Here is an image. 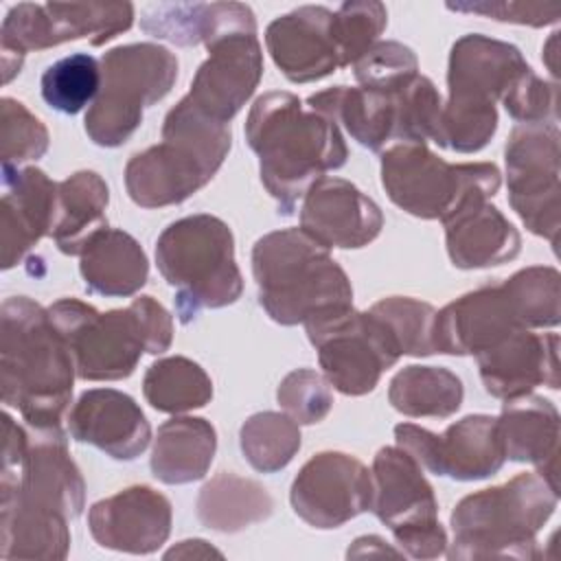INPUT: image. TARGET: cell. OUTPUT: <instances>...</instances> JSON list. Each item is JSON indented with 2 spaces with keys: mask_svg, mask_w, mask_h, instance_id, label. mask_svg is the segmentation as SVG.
<instances>
[{
  "mask_svg": "<svg viewBox=\"0 0 561 561\" xmlns=\"http://www.w3.org/2000/svg\"><path fill=\"white\" fill-rule=\"evenodd\" d=\"M353 66L359 85L377 92H394L419 75L414 50L401 42H377Z\"/></svg>",
  "mask_w": 561,
  "mask_h": 561,
  "instance_id": "41",
  "label": "cell"
},
{
  "mask_svg": "<svg viewBox=\"0 0 561 561\" xmlns=\"http://www.w3.org/2000/svg\"><path fill=\"white\" fill-rule=\"evenodd\" d=\"M559 502L537 471L465 495L451 511L449 559H537V533Z\"/></svg>",
  "mask_w": 561,
  "mask_h": 561,
  "instance_id": "5",
  "label": "cell"
},
{
  "mask_svg": "<svg viewBox=\"0 0 561 561\" xmlns=\"http://www.w3.org/2000/svg\"><path fill=\"white\" fill-rule=\"evenodd\" d=\"M500 175L493 162L449 164L427 142H394L381 153V186L392 204L419 219L447 221L465 204L493 197Z\"/></svg>",
  "mask_w": 561,
  "mask_h": 561,
  "instance_id": "9",
  "label": "cell"
},
{
  "mask_svg": "<svg viewBox=\"0 0 561 561\" xmlns=\"http://www.w3.org/2000/svg\"><path fill=\"white\" fill-rule=\"evenodd\" d=\"M66 421L75 440L94 445L114 460L138 458L151 440V427L140 405L114 388L85 390Z\"/></svg>",
  "mask_w": 561,
  "mask_h": 561,
  "instance_id": "24",
  "label": "cell"
},
{
  "mask_svg": "<svg viewBox=\"0 0 561 561\" xmlns=\"http://www.w3.org/2000/svg\"><path fill=\"white\" fill-rule=\"evenodd\" d=\"M522 329H552L561 320V276L557 267L530 265L502 280Z\"/></svg>",
  "mask_w": 561,
  "mask_h": 561,
  "instance_id": "37",
  "label": "cell"
},
{
  "mask_svg": "<svg viewBox=\"0 0 561 561\" xmlns=\"http://www.w3.org/2000/svg\"><path fill=\"white\" fill-rule=\"evenodd\" d=\"M156 263L175 289V311L182 324L204 309L232 305L243 291L232 232L226 221L208 213L167 226L156 241Z\"/></svg>",
  "mask_w": 561,
  "mask_h": 561,
  "instance_id": "8",
  "label": "cell"
},
{
  "mask_svg": "<svg viewBox=\"0 0 561 561\" xmlns=\"http://www.w3.org/2000/svg\"><path fill=\"white\" fill-rule=\"evenodd\" d=\"M107 184L96 171H77L57 182V206L50 237L59 252L79 256L88 241L107 228Z\"/></svg>",
  "mask_w": 561,
  "mask_h": 561,
  "instance_id": "31",
  "label": "cell"
},
{
  "mask_svg": "<svg viewBox=\"0 0 561 561\" xmlns=\"http://www.w3.org/2000/svg\"><path fill=\"white\" fill-rule=\"evenodd\" d=\"M331 22V9L305 4L265 28L267 53L291 83L320 81L340 68Z\"/></svg>",
  "mask_w": 561,
  "mask_h": 561,
  "instance_id": "22",
  "label": "cell"
},
{
  "mask_svg": "<svg viewBox=\"0 0 561 561\" xmlns=\"http://www.w3.org/2000/svg\"><path fill=\"white\" fill-rule=\"evenodd\" d=\"M88 528L103 548L149 554L171 533V502L147 484L123 489L94 502L88 511Z\"/></svg>",
  "mask_w": 561,
  "mask_h": 561,
  "instance_id": "19",
  "label": "cell"
},
{
  "mask_svg": "<svg viewBox=\"0 0 561 561\" xmlns=\"http://www.w3.org/2000/svg\"><path fill=\"white\" fill-rule=\"evenodd\" d=\"M245 138L259 156L261 182L276 199L278 213L291 215L309 186L346 162L348 149L340 127L305 110L291 92H265L250 107Z\"/></svg>",
  "mask_w": 561,
  "mask_h": 561,
  "instance_id": "1",
  "label": "cell"
},
{
  "mask_svg": "<svg viewBox=\"0 0 561 561\" xmlns=\"http://www.w3.org/2000/svg\"><path fill=\"white\" fill-rule=\"evenodd\" d=\"M401 90V88H399ZM399 90L377 92L366 88L335 85L307 99L309 110L327 116L370 151H381L401 138Z\"/></svg>",
  "mask_w": 561,
  "mask_h": 561,
  "instance_id": "27",
  "label": "cell"
},
{
  "mask_svg": "<svg viewBox=\"0 0 561 561\" xmlns=\"http://www.w3.org/2000/svg\"><path fill=\"white\" fill-rule=\"evenodd\" d=\"M449 11L458 13H478L484 18H493L500 22L528 24V26H546L554 24L561 18V7L557 4H535V2H447Z\"/></svg>",
  "mask_w": 561,
  "mask_h": 561,
  "instance_id": "45",
  "label": "cell"
},
{
  "mask_svg": "<svg viewBox=\"0 0 561 561\" xmlns=\"http://www.w3.org/2000/svg\"><path fill=\"white\" fill-rule=\"evenodd\" d=\"M140 28L178 46L208 48L232 33H256V20L241 2H162L145 9Z\"/></svg>",
  "mask_w": 561,
  "mask_h": 561,
  "instance_id": "25",
  "label": "cell"
},
{
  "mask_svg": "<svg viewBox=\"0 0 561 561\" xmlns=\"http://www.w3.org/2000/svg\"><path fill=\"white\" fill-rule=\"evenodd\" d=\"M276 399L285 414H289L298 425L320 423L333 405L329 379L311 368H296L287 373L278 383Z\"/></svg>",
  "mask_w": 561,
  "mask_h": 561,
  "instance_id": "43",
  "label": "cell"
},
{
  "mask_svg": "<svg viewBox=\"0 0 561 561\" xmlns=\"http://www.w3.org/2000/svg\"><path fill=\"white\" fill-rule=\"evenodd\" d=\"M134 22L131 2H20L9 9L2 28V81L22 68L28 50H44L75 39L103 46Z\"/></svg>",
  "mask_w": 561,
  "mask_h": 561,
  "instance_id": "12",
  "label": "cell"
},
{
  "mask_svg": "<svg viewBox=\"0 0 561 561\" xmlns=\"http://www.w3.org/2000/svg\"><path fill=\"white\" fill-rule=\"evenodd\" d=\"M465 388L458 375L443 366H405L388 388L390 405L405 416L447 419L460 410Z\"/></svg>",
  "mask_w": 561,
  "mask_h": 561,
  "instance_id": "33",
  "label": "cell"
},
{
  "mask_svg": "<svg viewBox=\"0 0 561 561\" xmlns=\"http://www.w3.org/2000/svg\"><path fill=\"white\" fill-rule=\"evenodd\" d=\"M48 313L70 348L77 377L85 381L125 379L142 353L160 355L173 342V318L153 296L105 313L83 300L59 298Z\"/></svg>",
  "mask_w": 561,
  "mask_h": 561,
  "instance_id": "3",
  "label": "cell"
},
{
  "mask_svg": "<svg viewBox=\"0 0 561 561\" xmlns=\"http://www.w3.org/2000/svg\"><path fill=\"white\" fill-rule=\"evenodd\" d=\"M230 145V125L213 123L178 103L164 116L162 140L127 162L125 188L142 208L182 204L213 180Z\"/></svg>",
  "mask_w": 561,
  "mask_h": 561,
  "instance_id": "6",
  "label": "cell"
},
{
  "mask_svg": "<svg viewBox=\"0 0 561 561\" xmlns=\"http://www.w3.org/2000/svg\"><path fill=\"white\" fill-rule=\"evenodd\" d=\"M147 403L167 414H182L204 408L213 399V381L206 370L182 355L153 362L142 379Z\"/></svg>",
  "mask_w": 561,
  "mask_h": 561,
  "instance_id": "35",
  "label": "cell"
},
{
  "mask_svg": "<svg viewBox=\"0 0 561 561\" xmlns=\"http://www.w3.org/2000/svg\"><path fill=\"white\" fill-rule=\"evenodd\" d=\"M300 228L329 250H355L379 237L383 215L348 180L320 178L300 202Z\"/></svg>",
  "mask_w": 561,
  "mask_h": 561,
  "instance_id": "18",
  "label": "cell"
},
{
  "mask_svg": "<svg viewBox=\"0 0 561 561\" xmlns=\"http://www.w3.org/2000/svg\"><path fill=\"white\" fill-rule=\"evenodd\" d=\"M370 554H379V557H383V554L399 557L401 552L394 550V548H390V546H386V541H383L381 537H377V535H368V537L355 539L353 546H351L348 552H346L348 559H362V557H370Z\"/></svg>",
  "mask_w": 561,
  "mask_h": 561,
  "instance_id": "47",
  "label": "cell"
},
{
  "mask_svg": "<svg viewBox=\"0 0 561 561\" xmlns=\"http://www.w3.org/2000/svg\"><path fill=\"white\" fill-rule=\"evenodd\" d=\"M522 329L502 283H486L436 311L434 346L445 355H478Z\"/></svg>",
  "mask_w": 561,
  "mask_h": 561,
  "instance_id": "20",
  "label": "cell"
},
{
  "mask_svg": "<svg viewBox=\"0 0 561 561\" xmlns=\"http://www.w3.org/2000/svg\"><path fill=\"white\" fill-rule=\"evenodd\" d=\"M57 182L37 167L2 164V270L20 263L55 224Z\"/></svg>",
  "mask_w": 561,
  "mask_h": 561,
  "instance_id": "23",
  "label": "cell"
},
{
  "mask_svg": "<svg viewBox=\"0 0 561 561\" xmlns=\"http://www.w3.org/2000/svg\"><path fill=\"white\" fill-rule=\"evenodd\" d=\"M559 142L557 123L517 125L504 149L508 202L524 226L552 248H557L561 230Z\"/></svg>",
  "mask_w": 561,
  "mask_h": 561,
  "instance_id": "14",
  "label": "cell"
},
{
  "mask_svg": "<svg viewBox=\"0 0 561 561\" xmlns=\"http://www.w3.org/2000/svg\"><path fill=\"white\" fill-rule=\"evenodd\" d=\"M386 24L388 11L381 2L353 0L340 4V9L333 11L331 22L340 68H346L366 55L377 44Z\"/></svg>",
  "mask_w": 561,
  "mask_h": 561,
  "instance_id": "40",
  "label": "cell"
},
{
  "mask_svg": "<svg viewBox=\"0 0 561 561\" xmlns=\"http://www.w3.org/2000/svg\"><path fill=\"white\" fill-rule=\"evenodd\" d=\"M101 83L99 59L88 53H72L44 70L39 88L46 105L61 114H77L96 101Z\"/></svg>",
  "mask_w": 561,
  "mask_h": 561,
  "instance_id": "38",
  "label": "cell"
},
{
  "mask_svg": "<svg viewBox=\"0 0 561 561\" xmlns=\"http://www.w3.org/2000/svg\"><path fill=\"white\" fill-rule=\"evenodd\" d=\"M79 272L92 294L134 296L149 276V261L140 243L125 230L103 228L79 254Z\"/></svg>",
  "mask_w": 561,
  "mask_h": 561,
  "instance_id": "29",
  "label": "cell"
},
{
  "mask_svg": "<svg viewBox=\"0 0 561 561\" xmlns=\"http://www.w3.org/2000/svg\"><path fill=\"white\" fill-rule=\"evenodd\" d=\"M394 440L425 471L471 482L497 473L506 460L497 419L469 414L451 423L443 434H434L414 423H399Z\"/></svg>",
  "mask_w": 561,
  "mask_h": 561,
  "instance_id": "15",
  "label": "cell"
},
{
  "mask_svg": "<svg viewBox=\"0 0 561 561\" xmlns=\"http://www.w3.org/2000/svg\"><path fill=\"white\" fill-rule=\"evenodd\" d=\"M526 68L517 46L480 33L462 35L449 53V96L436 145L458 153L484 149L497 129L495 101L504 99Z\"/></svg>",
  "mask_w": 561,
  "mask_h": 561,
  "instance_id": "7",
  "label": "cell"
},
{
  "mask_svg": "<svg viewBox=\"0 0 561 561\" xmlns=\"http://www.w3.org/2000/svg\"><path fill=\"white\" fill-rule=\"evenodd\" d=\"M274 500L263 484L221 471L210 478L197 495V517L206 528L239 533L272 515Z\"/></svg>",
  "mask_w": 561,
  "mask_h": 561,
  "instance_id": "32",
  "label": "cell"
},
{
  "mask_svg": "<svg viewBox=\"0 0 561 561\" xmlns=\"http://www.w3.org/2000/svg\"><path fill=\"white\" fill-rule=\"evenodd\" d=\"M305 329L324 377L348 397L373 392L381 375L401 357L392 333L370 309L331 307L311 316Z\"/></svg>",
  "mask_w": 561,
  "mask_h": 561,
  "instance_id": "11",
  "label": "cell"
},
{
  "mask_svg": "<svg viewBox=\"0 0 561 561\" xmlns=\"http://www.w3.org/2000/svg\"><path fill=\"white\" fill-rule=\"evenodd\" d=\"M261 77L263 53L256 33H232L208 46V57L180 103L213 123L230 125L254 94Z\"/></svg>",
  "mask_w": 561,
  "mask_h": 561,
  "instance_id": "17",
  "label": "cell"
},
{
  "mask_svg": "<svg viewBox=\"0 0 561 561\" xmlns=\"http://www.w3.org/2000/svg\"><path fill=\"white\" fill-rule=\"evenodd\" d=\"M75 359L48 309L11 296L0 311L2 403L35 430H61L75 383Z\"/></svg>",
  "mask_w": 561,
  "mask_h": 561,
  "instance_id": "2",
  "label": "cell"
},
{
  "mask_svg": "<svg viewBox=\"0 0 561 561\" xmlns=\"http://www.w3.org/2000/svg\"><path fill=\"white\" fill-rule=\"evenodd\" d=\"M252 274L265 313L285 327L305 324L311 316L353 305L346 272L302 228L263 234L252 248Z\"/></svg>",
  "mask_w": 561,
  "mask_h": 561,
  "instance_id": "4",
  "label": "cell"
},
{
  "mask_svg": "<svg viewBox=\"0 0 561 561\" xmlns=\"http://www.w3.org/2000/svg\"><path fill=\"white\" fill-rule=\"evenodd\" d=\"M497 432L508 460L535 465L537 473L559 491V412L552 401L533 392L506 399L497 416Z\"/></svg>",
  "mask_w": 561,
  "mask_h": 561,
  "instance_id": "26",
  "label": "cell"
},
{
  "mask_svg": "<svg viewBox=\"0 0 561 561\" xmlns=\"http://www.w3.org/2000/svg\"><path fill=\"white\" fill-rule=\"evenodd\" d=\"M557 83L543 81L528 66L508 88L502 103L519 125L557 123Z\"/></svg>",
  "mask_w": 561,
  "mask_h": 561,
  "instance_id": "44",
  "label": "cell"
},
{
  "mask_svg": "<svg viewBox=\"0 0 561 561\" xmlns=\"http://www.w3.org/2000/svg\"><path fill=\"white\" fill-rule=\"evenodd\" d=\"M0 127H2V164L22 167L28 160H37L48 149L46 125L26 110L24 103L11 96L0 101Z\"/></svg>",
  "mask_w": 561,
  "mask_h": 561,
  "instance_id": "42",
  "label": "cell"
},
{
  "mask_svg": "<svg viewBox=\"0 0 561 561\" xmlns=\"http://www.w3.org/2000/svg\"><path fill=\"white\" fill-rule=\"evenodd\" d=\"M245 460L261 473L285 469L300 449V427L283 412H256L239 432Z\"/></svg>",
  "mask_w": 561,
  "mask_h": 561,
  "instance_id": "36",
  "label": "cell"
},
{
  "mask_svg": "<svg viewBox=\"0 0 561 561\" xmlns=\"http://www.w3.org/2000/svg\"><path fill=\"white\" fill-rule=\"evenodd\" d=\"M101 72L103 83L85 114V131L99 147H118L140 127L145 110L171 92L178 57L160 44H125L101 57Z\"/></svg>",
  "mask_w": 561,
  "mask_h": 561,
  "instance_id": "10",
  "label": "cell"
},
{
  "mask_svg": "<svg viewBox=\"0 0 561 561\" xmlns=\"http://www.w3.org/2000/svg\"><path fill=\"white\" fill-rule=\"evenodd\" d=\"M208 557H221V552L215 550L204 539H186L173 546L169 552H164V559H208Z\"/></svg>",
  "mask_w": 561,
  "mask_h": 561,
  "instance_id": "46",
  "label": "cell"
},
{
  "mask_svg": "<svg viewBox=\"0 0 561 561\" xmlns=\"http://www.w3.org/2000/svg\"><path fill=\"white\" fill-rule=\"evenodd\" d=\"M370 311L388 327L401 355L427 357L436 353L434 346V320L436 309L430 302L410 296L381 298Z\"/></svg>",
  "mask_w": 561,
  "mask_h": 561,
  "instance_id": "39",
  "label": "cell"
},
{
  "mask_svg": "<svg viewBox=\"0 0 561 561\" xmlns=\"http://www.w3.org/2000/svg\"><path fill=\"white\" fill-rule=\"evenodd\" d=\"M370 511L386 524L401 552L436 559L447 552V533L438 522V502L423 467L399 445L381 447L373 460Z\"/></svg>",
  "mask_w": 561,
  "mask_h": 561,
  "instance_id": "13",
  "label": "cell"
},
{
  "mask_svg": "<svg viewBox=\"0 0 561 561\" xmlns=\"http://www.w3.org/2000/svg\"><path fill=\"white\" fill-rule=\"evenodd\" d=\"M68 522L61 515L26 506L0 508L2 559H64L70 548Z\"/></svg>",
  "mask_w": 561,
  "mask_h": 561,
  "instance_id": "34",
  "label": "cell"
},
{
  "mask_svg": "<svg viewBox=\"0 0 561 561\" xmlns=\"http://www.w3.org/2000/svg\"><path fill=\"white\" fill-rule=\"evenodd\" d=\"M484 390L495 399H515L537 386L559 388V335L517 329L476 355Z\"/></svg>",
  "mask_w": 561,
  "mask_h": 561,
  "instance_id": "21",
  "label": "cell"
},
{
  "mask_svg": "<svg viewBox=\"0 0 561 561\" xmlns=\"http://www.w3.org/2000/svg\"><path fill=\"white\" fill-rule=\"evenodd\" d=\"M217 449L215 427L199 416H175L158 427L151 449V473L164 484L202 480Z\"/></svg>",
  "mask_w": 561,
  "mask_h": 561,
  "instance_id": "30",
  "label": "cell"
},
{
  "mask_svg": "<svg viewBox=\"0 0 561 561\" xmlns=\"http://www.w3.org/2000/svg\"><path fill=\"white\" fill-rule=\"evenodd\" d=\"M294 513L313 528H337L370 511L373 476L368 467L344 451L311 456L289 489Z\"/></svg>",
  "mask_w": 561,
  "mask_h": 561,
  "instance_id": "16",
  "label": "cell"
},
{
  "mask_svg": "<svg viewBox=\"0 0 561 561\" xmlns=\"http://www.w3.org/2000/svg\"><path fill=\"white\" fill-rule=\"evenodd\" d=\"M443 224L447 254L460 270L502 265L522 250L517 228L489 199L465 204Z\"/></svg>",
  "mask_w": 561,
  "mask_h": 561,
  "instance_id": "28",
  "label": "cell"
}]
</instances>
